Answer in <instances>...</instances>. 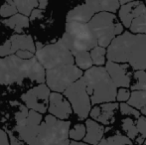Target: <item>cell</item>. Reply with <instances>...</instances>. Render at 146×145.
Here are the masks:
<instances>
[{
	"instance_id": "cell-5",
	"label": "cell",
	"mask_w": 146,
	"mask_h": 145,
	"mask_svg": "<svg viewBox=\"0 0 146 145\" xmlns=\"http://www.w3.org/2000/svg\"><path fill=\"white\" fill-rule=\"evenodd\" d=\"M88 26L98 40V46L110 47L112 41L123 34V26L115 14L100 12L88 23Z\"/></svg>"
},
{
	"instance_id": "cell-12",
	"label": "cell",
	"mask_w": 146,
	"mask_h": 145,
	"mask_svg": "<svg viewBox=\"0 0 146 145\" xmlns=\"http://www.w3.org/2000/svg\"><path fill=\"white\" fill-rule=\"evenodd\" d=\"M50 89L46 83H42L33 89H29L27 93L21 95V99L25 103L26 107L31 110H34L39 113H45L49 109L50 101Z\"/></svg>"
},
{
	"instance_id": "cell-22",
	"label": "cell",
	"mask_w": 146,
	"mask_h": 145,
	"mask_svg": "<svg viewBox=\"0 0 146 145\" xmlns=\"http://www.w3.org/2000/svg\"><path fill=\"white\" fill-rule=\"evenodd\" d=\"M75 58V63L76 66L81 70H90V68H92L94 63H92V57H90V52H80L74 55Z\"/></svg>"
},
{
	"instance_id": "cell-10",
	"label": "cell",
	"mask_w": 146,
	"mask_h": 145,
	"mask_svg": "<svg viewBox=\"0 0 146 145\" xmlns=\"http://www.w3.org/2000/svg\"><path fill=\"white\" fill-rule=\"evenodd\" d=\"M64 95L70 101L73 111L77 114L78 117L81 120L87 119L92 110V101L83 79L68 87L64 91Z\"/></svg>"
},
{
	"instance_id": "cell-23",
	"label": "cell",
	"mask_w": 146,
	"mask_h": 145,
	"mask_svg": "<svg viewBox=\"0 0 146 145\" xmlns=\"http://www.w3.org/2000/svg\"><path fill=\"white\" fill-rule=\"evenodd\" d=\"M133 83L130 89L132 91H146V71H135L133 73Z\"/></svg>"
},
{
	"instance_id": "cell-34",
	"label": "cell",
	"mask_w": 146,
	"mask_h": 145,
	"mask_svg": "<svg viewBox=\"0 0 146 145\" xmlns=\"http://www.w3.org/2000/svg\"><path fill=\"white\" fill-rule=\"evenodd\" d=\"M16 56L19 57L20 59H23V60H30V59L34 58V54L29 52V51H19V52L16 53Z\"/></svg>"
},
{
	"instance_id": "cell-30",
	"label": "cell",
	"mask_w": 146,
	"mask_h": 145,
	"mask_svg": "<svg viewBox=\"0 0 146 145\" xmlns=\"http://www.w3.org/2000/svg\"><path fill=\"white\" fill-rule=\"evenodd\" d=\"M119 109H120V113L122 115H126L127 117H131L133 119H138L141 116L140 112L138 111L136 109L132 107L131 105H129L126 103H122L119 105Z\"/></svg>"
},
{
	"instance_id": "cell-14",
	"label": "cell",
	"mask_w": 146,
	"mask_h": 145,
	"mask_svg": "<svg viewBox=\"0 0 146 145\" xmlns=\"http://www.w3.org/2000/svg\"><path fill=\"white\" fill-rule=\"evenodd\" d=\"M106 69L116 87L127 89L131 87L134 72L128 64H119L108 61L106 64Z\"/></svg>"
},
{
	"instance_id": "cell-39",
	"label": "cell",
	"mask_w": 146,
	"mask_h": 145,
	"mask_svg": "<svg viewBox=\"0 0 146 145\" xmlns=\"http://www.w3.org/2000/svg\"><path fill=\"white\" fill-rule=\"evenodd\" d=\"M70 145H88L87 143H82V142H78V141H71Z\"/></svg>"
},
{
	"instance_id": "cell-28",
	"label": "cell",
	"mask_w": 146,
	"mask_h": 145,
	"mask_svg": "<svg viewBox=\"0 0 146 145\" xmlns=\"http://www.w3.org/2000/svg\"><path fill=\"white\" fill-rule=\"evenodd\" d=\"M86 134H87V127L85 124L79 123L76 124L72 129H70L69 137L73 139L74 141H79V140L85 139Z\"/></svg>"
},
{
	"instance_id": "cell-6",
	"label": "cell",
	"mask_w": 146,
	"mask_h": 145,
	"mask_svg": "<svg viewBox=\"0 0 146 145\" xmlns=\"http://www.w3.org/2000/svg\"><path fill=\"white\" fill-rule=\"evenodd\" d=\"M71 122L47 115L40 126L38 137L34 145H70L69 132Z\"/></svg>"
},
{
	"instance_id": "cell-21",
	"label": "cell",
	"mask_w": 146,
	"mask_h": 145,
	"mask_svg": "<svg viewBox=\"0 0 146 145\" xmlns=\"http://www.w3.org/2000/svg\"><path fill=\"white\" fill-rule=\"evenodd\" d=\"M121 127L122 130L125 132L127 137L131 141H135L139 136L138 130L136 127V121L131 117H125L121 120Z\"/></svg>"
},
{
	"instance_id": "cell-15",
	"label": "cell",
	"mask_w": 146,
	"mask_h": 145,
	"mask_svg": "<svg viewBox=\"0 0 146 145\" xmlns=\"http://www.w3.org/2000/svg\"><path fill=\"white\" fill-rule=\"evenodd\" d=\"M119 105L117 103H102L94 105L90 110V117L92 120L98 122L102 125H110L115 121V114Z\"/></svg>"
},
{
	"instance_id": "cell-19",
	"label": "cell",
	"mask_w": 146,
	"mask_h": 145,
	"mask_svg": "<svg viewBox=\"0 0 146 145\" xmlns=\"http://www.w3.org/2000/svg\"><path fill=\"white\" fill-rule=\"evenodd\" d=\"M3 24L5 26H7V27L11 28L12 30H14L16 33L20 34L23 32V29H25V28H27L29 26V19L26 16L17 13L16 15L4 20Z\"/></svg>"
},
{
	"instance_id": "cell-1",
	"label": "cell",
	"mask_w": 146,
	"mask_h": 145,
	"mask_svg": "<svg viewBox=\"0 0 146 145\" xmlns=\"http://www.w3.org/2000/svg\"><path fill=\"white\" fill-rule=\"evenodd\" d=\"M108 61L128 64L134 71L146 70V35L123 32L108 48Z\"/></svg>"
},
{
	"instance_id": "cell-3",
	"label": "cell",
	"mask_w": 146,
	"mask_h": 145,
	"mask_svg": "<svg viewBox=\"0 0 146 145\" xmlns=\"http://www.w3.org/2000/svg\"><path fill=\"white\" fill-rule=\"evenodd\" d=\"M92 105L115 103L117 87L104 67H92L83 75Z\"/></svg>"
},
{
	"instance_id": "cell-9",
	"label": "cell",
	"mask_w": 146,
	"mask_h": 145,
	"mask_svg": "<svg viewBox=\"0 0 146 145\" xmlns=\"http://www.w3.org/2000/svg\"><path fill=\"white\" fill-rule=\"evenodd\" d=\"M84 73L76 65H67L47 70L46 83L54 93H64L73 83L81 79Z\"/></svg>"
},
{
	"instance_id": "cell-4",
	"label": "cell",
	"mask_w": 146,
	"mask_h": 145,
	"mask_svg": "<svg viewBox=\"0 0 146 145\" xmlns=\"http://www.w3.org/2000/svg\"><path fill=\"white\" fill-rule=\"evenodd\" d=\"M61 39L73 55L80 52H90L98 46V40L88 24L80 22H67L65 33Z\"/></svg>"
},
{
	"instance_id": "cell-7",
	"label": "cell",
	"mask_w": 146,
	"mask_h": 145,
	"mask_svg": "<svg viewBox=\"0 0 146 145\" xmlns=\"http://www.w3.org/2000/svg\"><path fill=\"white\" fill-rule=\"evenodd\" d=\"M119 8L120 4L117 0L86 1L68 12L66 19L67 22H80L88 24L96 14L100 12H110L114 14L118 11Z\"/></svg>"
},
{
	"instance_id": "cell-29",
	"label": "cell",
	"mask_w": 146,
	"mask_h": 145,
	"mask_svg": "<svg viewBox=\"0 0 146 145\" xmlns=\"http://www.w3.org/2000/svg\"><path fill=\"white\" fill-rule=\"evenodd\" d=\"M17 12L18 10L14 1H6L0 7V16L3 18H10L12 16L16 15Z\"/></svg>"
},
{
	"instance_id": "cell-26",
	"label": "cell",
	"mask_w": 146,
	"mask_h": 145,
	"mask_svg": "<svg viewBox=\"0 0 146 145\" xmlns=\"http://www.w3.org/2000/svg\"><path fill=\"white\" fill-rule=\"evenodd\" d=\"M90 53L94 67H102V65L106 64V53H108V50H106V48L98 46L92 49Z\"/></svg>"
},
{
	"instance_id": "cell-27",
	"label": "cell",
	"mask_w": 146,
	"mask_h": 145,
	"mask_svg": "<svg viewBox=\"0 0 146 145\" xmlns=\"http://www.w3.org/2000/svg\"><path fill=\"white\" fill-rule=\"evenodd\" d=\"M129 29L132 34L146 35V13L133 20Z\"/></svg>"
},
{
	"instance_id": "cell-24",
	"label": "cell",
	"mask_w": 146,
	"mask_h": 145,
	"mask_svg": "<svg viewBox=\"0 0 146 145\" xmlns=\"http://www.w3.org/2000/svg\"><path fill=\"white\" fill-rule=\"evenodd\" d=\"M132 141L127 136L122 135L120 132L117 131L115 134L104 138L98 145H132Z\"/></svg>"
},
{
	"instance_id": "cell-17",
	"label": "cell",
	"mask_w": 146,
	"mask_h": 145,
	"mask_svg": "<svg viewBox=\"0 0 146 145\" xmlns=\"http://www.w3.org/2000/svg\"><path fill=\"white\" fill-rule=\"evenodd\" d=\"M145 13L146 5L142 1H129L125 5L120 6L118 10L119 20L126 28H130L133 20Z\"/></svg>"
},
{
	"instance_id": "cell-40",
	"label": "cell",
	"mask_w": 146,
	"mask_h": 145,
	"mask_svg": "<svg viewBox=\"0 0 146 145\" xmlns=\"http://www.w3.org/2000/svg\"><path fill=\"white\" fill-rule=\"evenodd\" d=\"M144 144H145V145H146V141H145V142H144Z\"/></svg>"
},
{
	"instance_id": "cell-37",
	"label": "cell",
	"mask_w": 146,
	"mask_h": 145,
	"mask_svg": "<svg viewBox=\"0 0 146 145\" xmlns=\"http://www.w3.org/2000/svg\"><path fill=\"white\" fill-rule=\"evenodd\" d=\"M6 132H7L8 136H9V138H10V145H22L21 140H19L18 138H16L15 136L13 135V133H12L11 131H9V130H6Z\"/></svg>"
},
{
	"instance_id": "cell-36",
	"label": "cell",
	"mask_w": 146,
	"mask_h": 145,
	"mask_svg": "<svg viewBox=\"0 0 146 145\" xmlns=\"http://www.w3.org/2000/svg\"><path fill=\"white\" fill-rule=\"evenodd\" d=\"M43 13H44V11H43V10L38 9V8L34 9L32 11V13H31V15H30V21H34V20L39 19V18H42Z\"/></svg>"
},
{
	"instance_id": "cell-16",
	"label": "cell",
	"mask_w": 146,
	"mask_h": 145,
	"mask_svg": "<svg viewBox=\"0 0 146 145\" xmlns=\"http://www.w3.org/2000/svg\"><path fill=\"white\" fill-rule=\"evenodd\" d=\"M48 111L51 115L55 116L58 119H68L73 112V109L70 101L62 93H52L50 95Z\"/></svg>"
},
{
	"instance_id": "cell-25",
	"label": "cell",
	"mask_w": 146,
	"mask_h": 145,
	"mask_svg": "<svg viewBox=\"0 0 146 145\" xmlns=\"http://www.w3.org/2000/svg\"><path fill=\"white\" fill-rule=\"evenodd\" d=\"M17 10L20 14L24 16H30L32 11L36 9V7L39 6V1L35 0H27V1H14Z\"/></svg>"
},
{
	"instance_id": "cell-35",
	"label": "cell",
	"mask_w": 146,
	"mask_h": 145,
	"mask_svg": "<svg viewBox=\"0 0 146 145\" xmlns=\"http://www.w3.org/2000/svg\"><path fill=\"white\" fill-rule=\"evenodd\" d=\"M0 145H10L7 132L3 129H0Z\"/></svg>"
},
{
	"instance_id": "cell-41",
	"label": "cell",
	"mask_w": 146,
	"mask_h": 145,
	"mask_svg": "<svg viewBox=\"0 0 146 145\" xmlns=\"http://www.w3.org/2000/svg\"><path fill=\"white\" fill-rule=\"evenodd\" d=\"M145 5H146V1H145Z\"/></svg>"
},
{
	"instance_id": "cell-20",
	"label": "cell",
	"mask_w": 146,
	"mask_h": 145,
	"mask_svg": "<svg viewBox=\"0 0 146 145\" xmlns=\"http://www.w3.org/2000/svg\"><path fill=\"white\" fill-rule=\"evenodd\" d=\"M127 103L146 116V91H132Z\"/></svg>"
},
{
	"instance_id": "cell-11",
	"label": "cell",
	"mask_w": 146,
	"mask_h": 145,
	"mask_svg": "<svg viewBox=\"0 0 146 145\" xmlns=\"http://www.w3.org/2000/svg\"><path fill=\"white\" fill-rule=\"evenodd\" d=\"M41 123L42 114L30 109L27 117L23 121L16 123L14 129L18 133L21 141L27 143V145H34L40 131Z\"/></svg>"
},
{
	"instance_id": "cell-13",
	"label": "cell",
	"mask_w": 146,
	"mask_h": 145,
	"mask_svg": "<svg viewBox=\"0 0 146 145\" xmlns=\"http://www.w3.org/2000/svg\"><path fill=\"white\" fill-rule=\"evenodd\" d=\"M19 51L36 52L34 41L30 35H13L0 46V58L15 55Z\"/></svg>"
},
{
	"instance_id": "cell-18",
	"label": "cell",
	"mask_w": 146,
	"mask_h": 145,
	"mask_svg": "<svg viewBox=\"0 0 146 145\" xmlns=\"http://www.w3.org/2000/svg\"><path fill=\"white\" fill-rule=\"evenodd\" d=\"M86 127H87V134L84 139L85 143L88 145H98V143L104 139V127L92 119H87Z\"/></svg>"
},
{
	"instance_id": "cell-31",
	"label": "cell",
	"mask_w": 146,
	"mask_h": 145,
	"mask_svg": "<svg viewBox=\"0 0 146 145\" xmlns=\"http://www.w3.org/2000/svg\"><path fill=\"white\" fill-rule=\"evenodd\" d=\"M136 127L138 130L139 137L146 141V116L141 115L136 120Z\"/></svg>"
},
{
	"instance_id": "cell-33",
	"label": "cell",
	"mask_w": 146,
	"mask_h": 145,
	"mask_svg": "<svg viewBox=\"0 0 146 145\" xmlns=\"http://www.w3.org/2000/svg\"><path fill=\"white\" fill-rule=\"evenodd\" d=\"M20 107V110L17 111L15 113V119H16V123H19V122L23 121L26 117L29 114V109L27 107H24V105H18Z\"/></svg>"
},
{
	"instance_id": "cell-8",
	"label": "cell",
	"mask_w": 146,
	"mask_h": 145,
	"mask_svg": "<svg viewBox=\"0 0 146 145\" xmlns=\"http://www.w3.org/2000/svg\"><path fill=\"white\" fill-rule=\"evenodd\" d=\"M37 60L46 70L67 65H75V58L62 39L36 51Z\"/></svg>"
},
{
	"instance_id": "cell-38",
	"label": "cell",
	"mask_w": 146,
	"mask_h": 145,
	"mask_svg": "<svg viewBox=\"0 0 146 145\" xmlns=\"http://www.w3.org/2000/svg\"><path fill=\"white\" fill-rule=\"evenodd\" d=\"M47 5H48V1H39V9L41 10H44L45 8L47 7Z\"/></svg>"
},
{
	"instance_id": "cell-2",
	"label": "cell",
	"mask_w": 146,
	"mask_h": 145,
	"mask_svg": "<svg viewBox=\"0 0 146 145\" xmlns=\"http://www.w3.org/2000/svg\"><path fill=\"white\" fill-rule=\"evenodd\" d=\"M25 79L38 81L41 85L46 81V72L36 57L23 60L16 55L0 58V85H9L20 83Z\"/></svg>"
},
{
	"instance_id": "cell-32",
	"label": "cell",
	"mask_w": 146,
	"mask_h": 145,
	"mask_svg": "<svg viewBox=\"0 0 146 145\" xmlns=\"http://www.w3.org/2000/svg\"><path fill=\"white\" fill-rule=\"evenodd\" d=\"M131 93H131L128 89H119L118 91H117L116 101H119V103H125V101L128 103V101L131 97Z\"/></svg>"
}]
</instances>
